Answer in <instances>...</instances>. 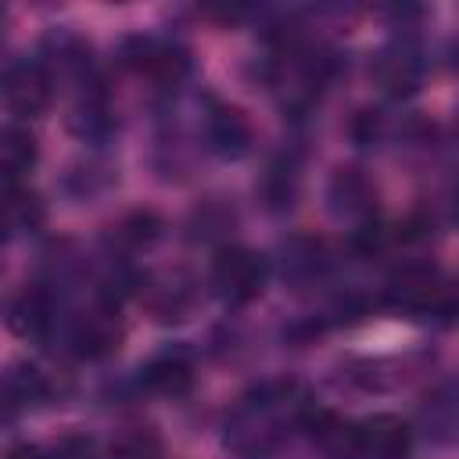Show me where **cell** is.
<instances>
[{
	"label": "cell",
	"instance_id": "obj_3",
	"mask_svg": "<svg viewBox=\"0 0 459 459\" xmlns=\"http://www.w3.org/2000/svg\"><path fill=\"white\" fill-rule=\"evenodd\" d=\"M54 82L43 65L36 61H14L0 72V108L14 118H36L50 108Z\"/></svg>",
	"mask_w": 459,
	"mask_h": 459
},
{
	"label": "cell",
	"instance_id": "obj_5",
	"mask_svg": "<svg viewBox=\"0 0 459 459\" xmlns=\"http://www.w3.org/2000/svg\"><path fill=\"white\" fill-rule=\"evenodd\" d=\"M355 441H359L355 459H409V448H412V434L405 420L391 412H377L355 423Z\"/></svg>",
	"mask_w": 459,
	"mask_h": 459
},
{
	"label": "cell",
	"instance_id": "obj_19",
	"mask_svg": "<svg viewBox=\"0 0 459 459\" xmlns=\"http://www.w3.org/2000/svg\"><path fill=\"white\" fill-rule=\"evenodd\" d=\"M115 455L118 459H154L158 455V441L143 430H129L118 445H115Z\"/></svg>",
	"mask_w": 459,
	"mask_h": 459
},
{
	"label": "cell",
	"instance_id": "obj_9",
	"mask_svg": "<svg viewBox=\"0 0 459 459\" xmlns=\"http://www.w3.org/2000/svg\"><path fill=\"white\" fill-rule=\"evenodd\" d=\"M373 201H377V190H373V183H369L359 169H341V172L330 179V208H333L337 215L369 219Z\"/></svg>",
	"mask_w": 459,
	"mask_h": 459
},
{
	"label": "cell",
	"instance_id": "obj_13",
	"mask_svg": "<svg viewBox=\"0 0 459 459\" xmlns=\"http://www.w3.org/2000/svg\"><path fill=\"white\" fill-rule=\"evenodd\" d=\"M36 165V136L22 126L0 129V179H18Z\"/></svg>",
	"mask_w": 459,
	"mask_h": 459
},
{
	"label": "cell",
	"instance_id": "obj_21",
	"mask_svg": "<svg viewBox=\"0 0 459 459\" xmlns=\"http://www.w3.org/2000/svg\"><path fill=\"white\" fill-rule=\"evenodd\" d=\"M4 459H47V455H43L39 448H32V445H14Z\"/></svg>",
	"mask_w": 459,
	"mask_h": 459
},
{
	"label": "cell",
	"instance_id": "obj_1",
	"mask_svg": "<svg viewBox=\"0 0 459 459\" xmlns=\"http://www.w3.org/2000/svg\"><path fill=\"white\" fill-rule=\"evenodd\" d=\"M269 283V262L265 255L251 247H219L212 258V287L226 305H247L255 301Z\"/></svg>",
	"mask_w": 459,
	"mask_h": 459
},
{
	"label": "cell",
	"instance_id": "obj_16",
	"mask_svg": "<svg viewBox=\"0 0 459 459\" xmlns=\"http://www.w3.org/2000/svg\"><path fill=\"white\" fill-rule=\"evenodd\" d=\"M158 233H161L158 215H151V212H133L129 219H122V222H118L115 240H118L122 247H129V251H140V247L154 244V240H158Z\"/></svg>",
	"mask_w": 459,
	"mask_h": 459
},
{
	"label": "cell",
	"instance_id": "obj_11",
	"mask_svg": "<svg viewBox=\"0 0 459 459\" xmlns=\"http://www.w3.org/2000/svg\"><path fill=\"white\" fill-rule=\"evenodd\" d=\"M143 387L161 394V398H179L190 391L194 384V373H190V362L179 359V355H161V359H151L143 366Z\"/></svg>",
	"mask_w": 459,
	"mask_h": 459
},
{
	"label": "cell",
	"instance_id": "obj_14",
	"mask_svg": "<svg viewBox=\"0 0 459 459\" xmlns=\"http://www.w3.org/2000/svg\"><path fill=\"white\" fill-rule=\"evenodd\" d=\"M326 269V251L312 237H290L283 244V276L290 280H312Z\"/></svg>",
	"mask_w": 459,
	"mask_h": 459
},
{
	"label": "cell",
	"instance_id": "obj_20",
	"mask_svg": "<svg viewBox=\"0 0 459 459\" xmlns=\"http://www.w3.org/2000/svg\"><path fill=\"white\" fill-rule=\"evenodd\" d=\"M18 409H22V405L14 402V394L7 391V384L0 380V427H7V423L18 416Z\"/></svg>",
	"mask_w": 459,
	"mask_h": 459
},
{
	"label": "cell",
	"instance_id": "obj_7",
	"mask_svg": "<svg viewBox=\"0 0 459 459\" xmlns=\"http://www.w3.org/2000/svg\"><path fill=\"white\" fill-rule=\"evenodd\" d=\"M204 133H208L212 151L222 158H240L251 147V122L233 104H212L204 118Z\"/></svg>",
	"mask_w": 459,
	"mask_h": 459
},
{
	"label": "cell",
	"instance_id": "obj_15",
	"mask_svg": "<svg viewBox=\"0 0 459 459\" xmlns=\"http://www.w3.org/2000/svg\"><path fill=\"white\" fill-rule=\"evenodd\" d=\"M262 194H265V204L273 212L280 208H290L294 197H298V165L290 158H276L262 179Z\"/></svg>",
	"mask_w": 459,
	"mask_h": 459
},
{
	"label": "cell",
	"instance_id": "obj_10",
	"mask_svg": "<svg viewBox=\"0 0 459 459\" xmlns=\"http://www.w3.org/2000/svg\"><path fill=\"white\" fill-rule=\"evenodd\" d=\"M305 423L312 427V437L319 441V448L326 452V459H355L359 455V441H355V423L330 416V412H308Z\"/></svg>",
	"mask_w": 459,
	"mask_h": 459
},
{
	"label": "cell",
	"instance_id": "obj_17",
	"mask_svg": "<svg viewBox=\"0 0 459 459\" xmlns=\"http://www.w3.org/2000/svg\"><path fill=\"white\" fill-rule=\"evenodd\" d=\"M4 384H7V391L14 394V402L18 405H29V402H39L43 394H47V380H43V373L36 369V366H11L4 377H0Z\"/></svg>",
	"mask_w": 459,
	"mask_h": 459
},
{
	"label": "cell",
	"instance_id": "obj_2",
	"mask_svg": "<svg viewBox=\"0 0 459 459\" xmlns=\"http://www.w3.org/2000/svg\"><path fill=\"white\" fill-rule=\"evenodd\" d=\"M387 305L412 316H452V287L434 265H402L387 280Z\"/></svg>",
	"mask_w": 459,
	"mask_h": 459
},
{
	"label": "cell",
	"instance_id": "obj_12",
	"mask_svg": "<svg viewBox=\"0 0 459 459\" xmlns=\"http://www.w3.org/2000/svg\"><path fill=\"white\" fill-rule=\"evenodd\" d=\"M54 326V308L50 298L43 290H25L18 294V301L11 305V330L22 337H47V330Z\"/></svg>",
	"mask_w": 459,
	"mask_h": 459
},
{
	"label": "cell",
	"instance_id": "obj_6",
	"mask_svg": "<svg viewBox=\"0 0 459 459\" xmlns=\"http://www.w3.org/2000/svg\"><path fill=\"white\" fill-rule=\"evenodd\" d=\"M420 75H423V65H420V54L405 43H394L387 50L377 54L373 61V79L380 82L384 93L391 97H405L420 86Z\"/></svg>",
	"mask_w": 459,
	"mask_h": 459
},
{
	"label": "cell",
	"instance_id": "obj_18",
	"mask_svg": "<svg viewBox=\"0 0 459 459\" xmlns=\"http://www.w3.org/2000/svg\"><path fill=\"white\" fill-rule=\"evenodd\" d=\"M230 226H233V212L219 201H204L194 212V237L197 240H219V237H226Z\"/></svg>",
	"mask_w": 459,
	"mask_h": 459
},
{
	"label": "cell",
	"instance_id": "obj_8",
	"mask_svg": "<svg viewBox=\"0 0 459 459\" xmlns=\"http://www.w3.org/2000/svg\"><path fill=\"white\" fill-rule=\"evenodd\" d=\"M72 344L82 359H100L118 344V308L104 301L100 308L86 312L72 326Z\"/></svg>",
	"mask_w": 459,
	"mask_h": 459
},
{
	"label": "cell",
	"instance_id": "obj_4",
	"mask_svg": "<svg viewBox=\"0 0 459 459\" xmlns=\"http://www.w3.org/2000/svg\"><path fill=\"white\" fill-rule=\"evenodd\" d=\"M126 65L136 72V75H147L154 82H179L183 72H186V50L176 47V43H165V39H154V36H136L126 43Z\"/></svg>",
	"mask_w": 459,
	"mask_h": 459
}]
</instances>
